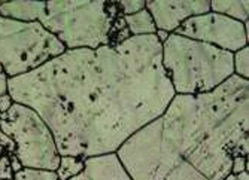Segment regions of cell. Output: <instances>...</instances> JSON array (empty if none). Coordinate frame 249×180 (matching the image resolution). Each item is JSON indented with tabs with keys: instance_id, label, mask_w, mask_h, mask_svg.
<instances>
[{
	"instance_id": "cell-1",
	"label": "cell",
	"mask_w": 249,
	"mask_h": 180,
	"mask_svg": "<svg viewBox=\"0 0 249 180\" xmlns=\"http://www.w3.org/2000/svg\"><path fill=\"white\" fill-rule=\"evenodd\" d=\"M14 103L35 110L60 156L115 153L175 97L155 34L97 49H66L39 69L11 78Z\"/></svg>"
},
{
	"instance_id": "cell-2",
	"label": "cell",
	"mask_w": 249,
	"mask_h": 180,
	"mask_svg": "<svg viewBox=\"0 0 249 180\" xmlns=\"http://www.w3.org/2000/svg\"><path fill=\"white\" fill-rule=\"evenodd\" d=\"M249 81L208 94H175L163 115L115 152L133 180H224L249 152Z\"/></svg>"
},
{
	"instance_id": "cell-3",
	"label": "cell",
	"mask_w": 249,
	"mask_h": 180,
	"mask_svg": "<svg viewBox=\"0 0 249 180\" xmlns=\"http://www.w3.org/2000/svg\"><path fill=\"white\" fill-rule=\"evenodd\" d=\"M40 24L66 49H97L130 37L117 2L102 0H51Z\"/></svg>"
},
{
	"instance_id": "cell-4",
	"label": "cell",
	"mask_w": 249,
	"mask_h": 180,
	"mask_svg": "<svg viewBox=\"0 0 249 180\" xmlns=\"http://www.w3.org/2000/svg\"><path fill=\"white\" fill-rule=\"evenodd\" d=\"M163 69L175 94H208L234 75L233 54L170 33L161 43Z\"/></svg>"
},
{
	"instance_id": "cell-5",
	"label": "cell",
	"mask_w": 249,
	"mask_h": 180,
	"mask_svg": "<svg viewBox=\"0 0 249 180\" xmlns=\"http://www.w3.org/2000/svg\"><path fill=\"white\" fill-rule=\"evenodd\" d=\"M64 51V45L39 21L0 16V65L9 79L39 69Z\"/></svg>"
},
{
	"instance_id": "cell-6",
	"label": "cell",
	"mask_w": 249,
	"mask_h": 180,
	"mask_svg": "<svg viewBox=\"0 0 249 180\" xmlns=\"http://www.w3.org/2000/svg\"><path fill=\"white\" fill-rule=\"evenodd\" d=\"M0 128L14 142V155L22 168L55 171L60 153L48 125L30 107L14 103L8 114L2 115Z\"/></svg>"
},
{
	"instance_id": "cell-7",
	"label": "cell",
	"mask_w": 249,
	"mask_h": 180,
	"mask_svg": "<svg viewBox=\"0 0 249 180\" xmlns=\"http://www.w3.org/2000/svg\"><path fill=\"white\" fill-rule=\"evenodd\" d=\"M173 33L212 45L231 54L248 47L249 40L243 22L211 11L188 18Z\"/></svg>"
},
{
	"instance_id": "cell-8",
	"label": "cell",
	"mask_w": 249,
	"mask_h": 180,
	"mask_svg": "<svg viewBox=\"0 0 249 180\" xmlns=\"http://www.w3.org/2000/svg\"><path fill=\"white\" fill-rule=\"evenodd\" d=\"M145 9L151 14L157 30L173 33L188 18L208 14L211 0H149Z\"/></svg>"
},
{
	"instance_id": "cell-9",
	"label": "cell",
	"mask_w": 249,
	"mask_h": 180,
	"mask_svg": "<svg viewBox=\"0 0 249 180\" xmlns=\"http://www.w3.org/2000/svg\"><path fill=\"white\" fill-rule=\"evenodd\" d=\"M85 170L71 180H133L121 165L117 153L87 158Z\"/></svg>"
},
{
	"instance_id": "cell-10",
	"label": "cell",
	"mask_w": 249,
	"mask_h": 180,
	"mask_svg": "<svg viewBox=\"0 0 249 180\" xmlns=\"http://www.w3.org/2000/svg\"><path fill=\"white\" fill-rule=\"evenodd\" d=\"M45 8H47V2H30V0L3 2L0 5V16L22 22L40 21L45 14Z\"/></svg>"
},
{
	"instance_id": "cell-11",
	"label": "cell",
	"mask_w": 249,
	"mask_h": 180,
	"mask_svg": "<svg viewBox=\"0 0 249 180\" xmlns=\"http://www.w3.org/2000/svg\"><path fill=\"white\" fill-rule=\"evenodd\" d=\"M211 12L245 22L249 16V2L248 0H212Z\"/></svg>"
},
{
	"instance_id": "cell-12",
	"label": "cell",
	"mask_w": 249,
	"mask_h": 180,
	"mask_svg": "<svg viewBox=\"0 0 249 180\" xmlns=\"http://www.w3.org/2000/svg\"><path fill=\"white\" fill-rule=\"evenodd\" d=\"M124 22L130 36H149L157 33L154 19L146 9H142L138 14L124 16Z\"/></svg>"
},
{
	"instance_id": "cell-13",
	"label": "cell",
	"mask_w": 249,
	"mask_h": 180,
	"mask_svg": "<svg viewBox=\"0 0 249 180\" xmlns=\"http://www.w3.org/2000/svg\"><path fill=\"white\" fill-rule=\"evenodd\" d=\"M85 170V161L76 156H60V164L55 170L60 180H71Z\"/></svg>"
},
{
	"instance_id": "cell-14",
	"label": "cell",
	"mask_w": 249,
	"mask_h": 180,
	"mask_svg": "<svg viewBox=\"0 0 249 180\" xmlns=\"http://www.w3.org/2000/svg\"><path fill=\"white\" fill-rule=\"evenodd\" d=\"M233 69L234 76L245 81L249 79V47H245L233 54Z\"/></svg>"
},
{
	"instance_id": "cell-15",
	"label": "cell",
	"mask_w": 249,
	"mask_h": 180,
	"mask_svg": "<svg viewBox=\"0 0 249 180\" xmlns=\"http://www.w3.org/2000/svg\"><path fill=\"white\" fill-rule=\"evenodd\" d=\"M14 180H60L55 171L39 168H22L14 174Z\"/></svg>"
},
{
	"instance_id": "cell-16",
	"label": "cell",
	"mask_w": 249,
	"mask_h": 180,
	"mask_svg": "<svg viewBox=\"0 0 249 180\" xmlns=\"http://www.w3.org/2000/svg\"><path fill=\"white\" fill-rule=\"evenodd\" d=\"M120 12L127 16V15H133V14H138L142 9H145L146 2L143 0H121V2H117Z\"/></svg>"
},
{
	"instance_id": "cell-17",
	"label": "cell",
	"mask_w": 249,
	"mask_h": 180,
	"mask_svg": "<svg viewBox=\"0 0 249 180\" xmlns=\"http://www.w3.org/2000/svg\"><path fill=\"white\" fill-rule=\"evenodd\" d=\"M0 180H14V171L11 167L9 153L5 152L0 158Z\"/></svg>"
},
{
	"instance_id": "cell-18",
	"label": "cell",
	"mask_w": 249,
	"mask_h": 180,
	"mask_svg": "<svg viewBox=\"0 0 249 180\" xmlns=\"http://www.w3.org/2000/svg\"><path fill=\"white\" fill-rule=\"evenodd\" d=\"M248 171V156H236L231 167V174H239Z\"/></svg>"
},
{
	"instance_id": "cell-19",
	"label": "cell",
	"mask_w": 249,
	"mask_h": 180,
	"mask_svg": "<svg viewBox=\"0 0 249 180\" xmlns=\"http://www.w3.org/2000/svg\"><path fill=\"white\" fill-rule=\"evenodd\" d=\"M0 146H2L8 153H14V150H15V145H14V142L6 136V134L2 131V128H0Z\"/></svg>"
},
{
	"instance_id": "cell-20",
	"label": "cell",
	"mask_w": 249,
	"mask_h": 180,
	"mask_svg": "<svg viewBox=\"0 0 249 180\" xmlns=\"http://www.w3.org/2000/svg\"><path fill=\"white\" fill-rule=\"evenodd\" d=\"M12 106H14V100H12V97L9 96V93L0 97V114H2V115L8 114L9 109H11Z\"/></svg>"
},
{
	"instance_id": "cell-21",
	"label": "cell",
	"mask_w": 249,
	"mask_h": 180,
	"mask_svg": "<svg viewBox=\"0 0 249 180\" xmlns=\"http://www.w3.org/2000/svg\"><path fill=\"white\" fill-rule=\"evenodd\" d=\"M8 81H9V78L6 76V73H0V97L2 96H5V94H8L9 93V86H8Z\"/></svg>"
},
{
	"instance_id": "cell-22",
	"label": "cell",
	"mask_w": 249,
	"mask_h": 180,
	"mask_svg": "<svg viewBox=\"0 0 249 180\" xmlns=\"http://www.w3.org/2000/svg\"><path fill=\"white\" fill-rule=\"evenodd\" d=\"M9 160H11V167H12L14 174H15V173H18L19 170H22V165L19 164L18 158H17V156H15L14 153H9Z\"/></svg>"
},
{
	"instance_id": "cell-23",
	"label": "cell",
	"mask_w": 249,
	"mask_h": 180,
	"mask_svg": "<svg viewBox=\"0 0 249 180\" xmlns=\"http://www.w3.org/2000/svg\"><path fill=\"white\" fill-rule=\"evenodd\" d=\"M236 180H249V174H248V171H243V173L236 174Z\"/></svg>"
},
{
	"instance_id": "cell-24",
	"label": "cell",
	"mask_w": 249,
	"mask_h": 180,
	"mask_svg": "<svg viewBox=\"0 0 249 180\" xmlns=\"http://www.w3.org/2000/svg\"><path fill=\"white\" fill-rule=\"evenodd\" d=\"M224 180H236V176H234V174H229V176L225 177Z\"/></svg>"
},
{
	"instance_id": "cell-25",
	"label": "cell",
	"mask_w": 249,
	"mask_h": 180,
	"mask_svg": "<svg viewBox=\"0 0 249 180\" xmlns=\"http://www.w3.org/2000/svg\"><path fill=\"white\" fill-rule=\"evenodd\" d=\"M5 152H6V150H5V149H3L2 146H0V158H2V155H3Z\"/></svg>"
},
{
	"instance_id": "cell-26",
	"label": "cell",
	"mask_w": 249,
	"mask_h": 180,
	"mask_svg": "<svg viewBox=\"0 0 249 180\" xmlns=\"http://www.w3.org/2000/svg\"><path fill=\"white\" fill-rule=\"evenodd\" d=\"M3 72V69H2V65H0V73H2Z\"/></svg>"
},
{
	"instance_id": "cell-27",
	"label": "cell",
	"mask_w": 249,
	"mask_h": 180,
	"mask_svg": "<svg viewBox=\"0 0 249 180\" xmlns=\"http://www.w3.org/2000/svg\"><path fill=\"white\" fill-rule=\"evenodd\" d=\"M0 119H2V114H0Z\"/></svg>"
}]
</instances>
